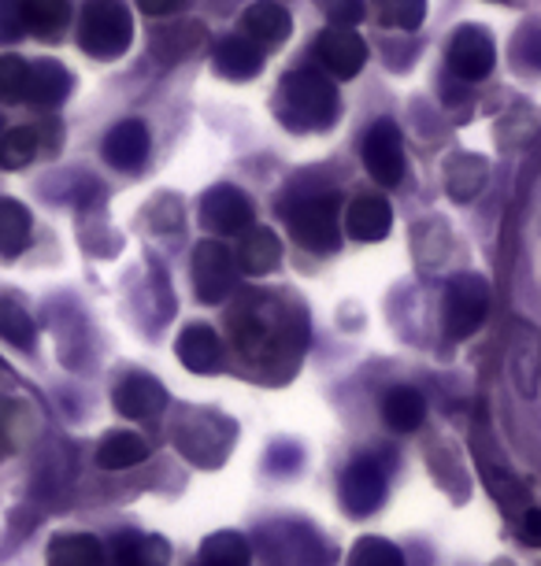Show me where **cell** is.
Listing matches in <instances>:
<instances>
[{
	"label": "cell",
	"instance_id": "cell-37",
	"mask_svg": "<svg viewBox=\"0 0 541 566\" xmlns=\"http://www.w3.org/2000/svg\"><path fill=\"white\" fill-rule=\"evenodd\" d=\"M519 533H523V541L541 544V511H527V515H523V526H519Z\"/></svg>",
	"mask_w": 541,
	"mask_h": 566
},
{
	"label": "cell",
	"instance_id": "cell-39",
	"mask_svg": "<svg viewBox=\"0 0 541 566\" xmlns=\"http://www.w3.org/2000/svg\"><path fill=\"white\" fill-rule=\"evenodd\" d=\"M8 415H12V403L0 400V455L12 448V441H8V437H12V433H8Z\"/></svg>",
	"mask_w": 541,
	"mask_h": 566
},
{
	"label": "cell",
	"instance_id": "cell-35",
	"mask_svg": "<svg viewBox=\"0 0 541 566\" xmlns=\"http://www.w3.org/2000/svg\"><path fill=\"white\" fill-rule=\"evenodd\" d=\"M315 4L323 8V15L331 19L334 27H356L367 12L364 0H315Z\"/></svg>",
	"mask_w": 541,
	"mask_h": 566
},
{
	"label": "cell",
	"instance_id": "cell-2",
	"mask_svg": "<svg viewBox=\"0 0 541 566\" xmlns=\"http://www.w3.org/2000/svg\"><path fill=\"white\" fill-rule=\"evenodd\" d=\"M134 41V19L123 0H86L79 23V45L93 60H119Z\"/></svg>",
	"mask_w": 541,
	"mask_h": 566
},
{
	"label": "cell",
	"instance_id": "cell-3",
	"mask_svg": "<svg viewBox=\"0 0 541 566\" xmlns=\"http://www.w3.org/2000/svg\"><path fill=\"white\" fill-rule=\"evenodd\" d=\"M337 211H342V197L337 193H315L296 200L293 208H285V227H290L293 241L308 252H334L342 244V222H337Z\"/></svg>",
	"mask_w": 541,
	"mask_h": 566
},
{
	"label": "cell",
	"instance_id": "cell-32",
	"mask_svg": "<svg viewBox=\"0 0 541 566\" xmlns=\"http://www.w3.org/2000/svg\"><path fill=\"white\" fill-rule=\"evenodd\" d=\"M348 566H405V555L386 537H360L348 555Z\"/></svg>",
	"mask_w": 541,
	"mask_h": 566
},
{
	"label": "cell",
	"instance_id": "cell-4",
	"mask_svg": "<svg viewBox=\"0 0 541 566\" xmlns=\"http://www.w3.org/2000/svg\"><path fill=\"white\" fill-rule=\"evenodd\" d=\"M260 548L271 566H331L323 537L304 522H271L260 530Z\"/></svg>",
	"mask_w": 541,
	"mask_h": 566
},
{
	"label": "cell",
	"instance_id": "cell-8",
	"mask_svg": "<svg viewBox=\"0 0 541 566\" xmlns=\"http://www.w3.org/2000/svg\"><path fill=\"white\" fill-rule=\"evenodd\" d=\"M230 340H235V348L241 352V356H263V352H271L274 345H290V323H285L282 329H274L268 307H263L260 301H249L241 304L235 315H230Z\"/></svg>",
	"mask_w": 541,
	"mask_h": 566
},
{
	"label": "cell",
	"instance_id": "cell-17",
	"mask_svg": "<svg viewBox=\"0 0 541 566\" xmlns=\"http://www.w3.org/2000/svg\"><path fill=\"white\" fill-rule=\"evenodd\" d=\"M167 555H171V548H167L164 537L126 530L112 541L108 566H167Z\"/></svg>",
	"mask_w": 541,
	"mask_h": 566
},
{
	"label": "cell",
	"instance_id": "cell-22",
	"mask_svg": "<svg viewBox=\"0 0 541 566\" xmlns=\"http://www.w3.org/2000/svg\"><path fill=\"white\" fill-rule=\"evenodd\" d=\"M108 552L93 533H60L49 544V566H104Z\"/></svg>",
	"mask_w": 541,
	"mask_h": 566
},
{
	"label": "cell",
	"instance_id": "cell-18",
	"mask_svg": "<svg viewBox=\"0 0 541 566\" xmlns=\"http://www.w3.org/2000/svg\"><path fill=\"white\" fill-rule=\"evenodd\" d=\"M389 227H394V208H389V200H382L375 193L356 197L345 211V230L356 241H382Z\"/></svg>",
	"mask_w": 541,
	"mask_h": 566
},
{
	"label": "cell",
	"instance_id": "cell-9",
	"mask_svg": "<svg viewBox=\"0 0 541 566\" xmlns=\"http://www.w3.org/2000/svg\"><path fill=\"white\" fill-rule=\"evenodd\" d=\"M252 219H257L252 200L235 186H216L200 200V222L219 238H246L252 230Z\"/></svg>",
	"mask_w": 541,
	"mask_h": 566
},
{
	"label": "cell",
	"instance_id": "cell-33",
	"mask_svg": "<svg viewBox=\"0 0 541 566\" xmlns=\"http://www.w3.org/2000/svg\"><path fill=\"white\" fill-rule=\"evenodd\" d=\"M34 156H38V130L34 126H15V130H8L4 142H0V164H4L8 170L27 167Z\"/></svg>",
	"mask_w": 541,
	"mask_h": 566
},
{
	"label": "cell",
	"instance_id": "cell-19",
	"mask_svg": "<svg viewBox=\"0 0 541 566\" xmlns=\"http://www.w3.org/2000/svg\"><path fill=\"white\" fill-rule=\"evenodd\" d=\"M178 359L186 370L194 374H211L222 363V340L211 326H186L178 334Z\"/></svg>",
	"mask_w": 541,
	"mask_h": 566
},
{
	"label": "cell",
	"instance_id": "cell-29",
	"mask_svg": "<svg viewBox=\"0 0 541 566\" xmlns=\"http://www.w3.org/2000/svg\"><path fill=\"white\" fill-rule=\"evenodd\" d=\"M30 211L19 205V200H0V255L15 260L19 252L30 244Z\"/></svg>",
	"mask_w": 541,
	"mask_h": 566
},
{
	"label": "cell",
	"instance_id": "cell-40",
	"mask_svg": "<svg viewBox=\"0 0 541 566\" xmlns=\"http://www.w3.org/2000/svg\"><path fill=\"white\" fill-rule=\"evenodd\" d=\"M504 4H512V0H504Z\"/></svg>",
	"mask_w": 541,
	"mask_h": 566
},
{
	"label": "cell",
	"instance_id": "cell-10",
	"mask_svg": "<svg viewBox=\"0 0 541 566\" xmlns=\"http://www.w3.org/2000/svg\"><path fill=\"white\" fill-rule=\"evenodd\" d=\"M445 60H449V71L456 74V78L482 82L497 63L493 34L482 27H460L449 38V52H445Z\"/></svg>",
	"mask_w": 541,
	"mask_h": 566
},
{
	"label": "cell",
	"instance_id": "cell-41",
	"mask_svg": "<svg viewBox=\"0 0 541 566\" xmlns=\"http://www.w3.org/2000/svg\"><path fill=\"white\" fill-rule=\"evenodd\" d=\"M0 142H4V134H0Z\"/></svg>",
	"mask_w": 541,
	"mask_h": 566
},
{
	"label": "cell",
	"instance_id": "cell-23",
	"mask_svg": "<svg viewBox=\"0 0 541 566\" xmlns=\"http://www.w3.org/2000/svg\"><path fill=\"white\" fill-rule=\"evenodd\" d=\"M71 71L63 67L56 60H38L30 63V90H27V101L30 104H41V108H52L60 104L63 97L71 93Z\"/></svg>",
	"mask_w": 541,
	"mask_h": 566
},
{
	"label": "cell",
	"instance_id": "cell-11",
	"mask_svg": "<svg viewBox=\"0 0 541 566\" xmlns=\"http://www.w3.org/2000/svg\"><path fill=\"white\" fill-rule=\"evenodd\" d=\"M382 500H386V474H382V463L367 455L353 459L342 474V507L348 515L367 518L382 507Z\"/></svg>",
	"mask_w": 541,
	"mask_h": 566
},
{
	"label": "cell",
	"instance_id": "cell-27",
	"mask_svg": "<svg viewBox=\"0 0 541 566\" xmlns=\"http://www.w3.org/2000/svg\"><path fill=\"white\" fill-rule=\"evenodd\" d=\"M252 563V548L249 541L235 530L211 533V537L200 544V559L197 566H249Z\"/></svg>",
	"mask_w": 541,
	"mask_h": 566
},
{
	"label": "cell",
	"instance_id": "cell-7",
	"mask_svg": "<svg viewBox=\"0 0 541 566\" xmlns=\"http://www.w3.org/2000/svg\"><path fill=\"white\" fill-rule=\"evenodd\" d=\"M364 167L378 186H400L405 178V137L394 119H378L364 137Z\"/></svg>",
	"mask_w": 541,
	"mask_h": 566
},
{
	"label": "cell",
	"instance_id": "cell-36",
	"mask_svg": "<svg viewBox=\"0 0 541 566\" xmlns=\"http://www.w3.org/2000/svg\"><path fill=\"white\" fill-rule=\"evenodd\" d=\"M27 34L23 0H0V45H12Z\"/></svg>",
	"mask_w": 541,
	"mask_h": 566
},
{
	"label": "cell",
	"instance_id": "cell-5",
	"mask_svg": "<svg viewBox=\"0 0 541 566\" xmlns=\"http://www.w3.org/2000/svg\"><path fill=\"white\" fill-rule=\"evenodd\" d=\"M486 312H490V282L482 274H456L449 285H445V334L449 340H464L471 337L475 329L482 326Z\"/></svg>",
	"mask_w": 541,
	"mask_h": 566
},
{
	"label": "cell",
	"instance_id": "cell-31",
	"mask_svg": "<svg viewBox=\"0 0 541 566\" xmlns=\"http://www.w3.org/2000/svg\"><path fill=\"white\" fill-rule=\"evenodd\" d=\"M0 337L15 348H30L38 337L34 318L27 315V307H19L15 301H0Z\"/></svg>",
	"mask_w": 541,
	"mask_h": 566
},
{
	"label": "cell",
	"instance_id": "cell-20",
	"mask_svg": "<svg viewBox=\"0 0 541 566\" xmlns=\"http://www.w3.org/2000/svg\"><path fill=\"white\" fill-rule=\"evenodd\" d=\"M235 260H238V271H246L249 277H263V274L279 271V263H282V241L274 238L271 230L252 227L246 238H241Z\"/></svg>",
	"mask_w": 541,
	"mask_h": 566
},
{
	"label": "cell",
	"instance_id": "cell-34",
	"mask_svg": "<svg viewBox=\"0 0 541 566\" xmlns=\"http://www.w3.org/2000/svg\"><path fill=\"white\" fill-rule=\"evenodd\" d=\"M30 90V63L19 56H0V101L19 104Z\"/></svg>",
	"mask_w": 541,
	"mask_h": 566
},
{
	"label": "cell",
	"instance_id": "cell-21",
	"mask_svg": "<svg viewBox=\"0 0 541 566\" xmlns=\"http://www.w3.org/2000/svg\"><path fill=\"white\" fill-rule=\"evenodd\" d=\"M241 23H246V34L263 49L282 45V41L290 38V27H293L290 12H285L279 0H257V4H249L246 15H241Z\"/></svg>",
	"mask_w": 541,
	"mask_h": 566
},
{
	"label": "cell",
	"instance_id": "cell-16",
	"mask_svg": "<svg viewBox=\"0 0 541 566\" xmlns=\"http://www.w3.org/2000/svg\"><path fill=\"white\" fill-rule=\"evenodd\" d=\"M148 156V126L137 119H126L119 126H112L104 137V159L115 170H137Z\"/></svg>",
	"mask_w": 541,
	"mask_h": 566
},
{
	"label": "cell",
	"instance_id": "cell-28",
	"mask_svg": "<svg viewBox=\"0 0 541 566\" xmlns=\"http://www.w3.org/2000/svg\"><path fill=\"white\" fill-rule=\"evenodd\" d=\"M148 455V444H145V437H137L131 430H115L108 433L101 441L97 448V463L104 470H126V467H134V463H142V459Z\"/></svg>",
	"mask_w": 541,
	"mask_h": 566
},
{
	"label": "cell",
	"instance_id": "cell-30",
	"mask_svg": "<svg viewBox=\"0 0 541 566\" xmlns=\"http://www.w3.org/2000/svg\"><path fill=\"white\" fill-rule=\"evenodd\" d=\"M367 12L378 27L389 30H419L427 19V0H367Z\"/></svg>",
	"mask_w": 541,
	"mask_h": 566
},
{
	"label": "cell",
	"instance_id": "cell-38",
	"mask_svg": "<svg viewBox=\"0 0 541 566\" xmlns=\"http://www.w3.org/2000/svg\"><path fill=\"white\" fill-rule=\"evenodd\" d=\"M178 4H183V0H137V8H142L145 15H171Z\"/></svg>",
	"mask_w": 541,
	"mask_h": 566
},
{
	"label": "cell",
	"instance_id": "cell-12",
	"mask_svg": "<svg viewBox=\"0 0 541 566\" xmlns=\"http://www.w3.org/2000/svg\"><path fill=\"white\" fill-rule=\"evenodd\" d=\"M315 56L334 78H356L367 63V41L356 34L353 27H326L320 38H315Z\"/></svg>",
	"mask_w": 541,
	"mask_h": 566
},
{
	"label": "cell",
	"instance_id": "cell-25",
	"mask_svg": "<svg viewBox=\"0 0 541 566\" xmlns=\"http://www.w3.org/2000/svg\"><path fill=\"white\" fill-rule=\"evenodd\" d=\"M486 175H490V167H486L482 156L460 153L449 159V167H445V189H449L452 200H471L482 193Z\"/></svg>",
	"mask_w": 541,
	"mask_h": 566
},
{
	"label": "cell",
	"instance_id": "cell-24",
	"mask_svg": "<svg viewBox=\"0 0 541 566\" xmlns=\"http://www.w3.org/2000/svg\"><path fill=\"white\" fill-rule=\"evenodd\" d=\"M382 419H386L389 430L412 433V430H419L423 419H427V400H423L419 389L397 386L386 392V400H382Z\"/></svg>",
	"mask_w": 541,
	"mask_h": 566
},
{
	"label": "cell",
	"instance_id": "cell-6",
	"mask_svg": "<svg viewBox=\"0 0 541 566\" xmlns=\"http://www.w3.org/2000/svg\"><path fill=\"white\" fill-rule=\"evenodd\" d=\"M238 260L222 241H200L194 249V290L200 304H222L235 293Z\"/></svg>",
	"mask_w": 541,
	"mask_h": 566
},
{
	"label": "cell",
	"instance_id": "cell-13",
	"mask_svg": "<svg viewBox=\"0 0 541 566\" xmlns=\"http://www.w3.org/2000/svg\"><path fill=\"white\" fill-rule=\"evenodd\" d=\"M205 41H208L205 23H197V19H183V23H167V27L156 30L153 41H148V49H153L156 63L175 67V63L197 56V52L205 49Z\"/></svg>",
	"mask_w": 541,
	"mask_h": 566
},
{
	"label": "cell",
	"instance_id": "cell-1",
	"mask_svg": "<svg viewBox=\"0 0 541 566\" xmlns=\"http://www.w3.org/2000/svg\"><path fill=\"white\" fill-rule=\"evenodd\" d=\"M274 112H279V123L285 130L323 134L342 115V97H337V85L323 71L301 67L282 78L279 97H274Z\"/></svg>",
	"mask_w": 541,
	"mask_h": 566
},
{
	"label": "cell",
	"instance_id": "cell-26",
	"mask_svg": "<svg viewBox=\"0 0 541 566\" xmlns=\"http://www.w3.org/2000/svg\"><path fill=\"white\" fill-rule=\"evenodd\" d=\"M71 0H23V23L34 38L52 41L67 30Z\"/></svg>",
	"mask_w": 541,
	"mask_h": 566
},
{
	"label": "cell",
	"instance_id": "cell-14",
	"mask_svg": "<svg viewBox=\"0 0 541 566\" xmlns=\"http://www.w3.org/2000/svg\"><path fill=\"white\" fill-rule=\"evenodd\" d=\"M211 67L230 82H249L263 71V45L249 34H227L211 52Z\"/></svg>",
	"mask_w": 541,
	"mask_h": 566
},
{
	"label": "cell",
	"instance_id": "cell-15",
	"mask_svg": "<svg viewBox=\"0 0 541 566\" xmlns=\"http://www.w3.org/2000/svg\"><path fill=\"white\" fill-rule=\"evenodd\" d=\"M115 411L126 419H156L167 408V389L148 374H131L115 386Z\"/></svg>",
	"mask_w": 541,
	"mask_h": 566
}]
</instances>
